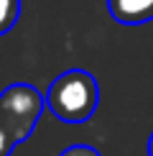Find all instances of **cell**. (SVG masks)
Segmentation results:
<instances>
[{
  "label": "cell",
  "instance_id": "1",
  "mask_svg": "<svg viewBox=\"0 0 153 156\" xmlns=\"http://www.w3.org/2000/svg\"><path fill=\"white\" fill-rule=\"evenodd\" d=\"M100 105V87L84 69H66L49 84L46 108L61 123H84Z\"/></svg>",
  "mask_w": 153,
  "mask_h": 156
},
{
  "label": "cell",
  "instance_id": "2",
  "mask_svg": "<svg viewBox=\"0 0 153 156\" xmlns=\"http://www.w3.org/2000/svg\"><path fill=\"white\" fill-rule=\"evenodd\" d=\"M43 108H46V97L33 84L15 82L5 87V92H0V126L13 136L15 144H23L33 133Z\"/></svg>",
  "mask_w": 153,
  "mask_h": 156
},
{
  "label": "cell",
  "instance_id": "3",
  "mask_svg": "<svg viewBox=\"0 0 153 156\" xmlns=\"http://www.w3.org/2000/svg\"><path fill=\"white\" fill-rule=\"evenodd\" d=\"M107 10L123 26H140L153 21V0H107Z\"/></svg>",
  "mask_w": 153,
  "mask_h": 156
},
{
  "label": "cell",
  "instance_id": "4",
  "mask_svg": "<svg viewBox=\"0 0 153 156\" xmlns=\"http://www.w3.org/2000/svg\"><path fill=\"white\" fill-rule=\"evenodd\" d=\"M18 16H21V0H0V36L18 23Z\"/></svg>",
  "mask_w": 153,
  "mask_h": 156
},
{
  "label": "cell",
  "instance_id": "5",
  "mask_svg": "<svg viewBox=\"0 0 153 156\" xmlns=\"http://www.w3.org/2000/svg\"><path fill=\"white\" fill-rule=\"evenodd\" d=\"M59 156H102V154L94 146H89V144H74V146L64 148Z\"/></svg>",
  "mask_w": 153,
  "mask_h": 156
},
{
  "label": "cell",
  "instance_id": "6",
  "mask_svg": "<svg viewBox=\"0 0 153 156\" xmlns=\"http://www.w3.org/2000/svg\"><path fill=\"white\" fill-rule=\"evenodd\" d=\"M15 146H18V144L13 141V136L0 126V156H10V151H13Z\"/></svg>",
  "mask_w": 153,
  "mask_h": 156
},
{
  "label": "cell",
  "instance_id": "7",
  "mask_svg": "<svg viewBox=\"0 0 153 156\" xmlns=\"http://www.w3.org/2000/svg\"><path fill=\"white\" fill-rule=\"evenodd\" d=\"M148 156H153V131H151V136H148Z\"/></svg>",
  "mask_w": 153,
  "mask_h": 156
}]
</instances>
